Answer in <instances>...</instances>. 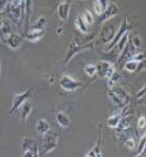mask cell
Here are the masks:
<instances>
[{
	"mask_svg": "<svg viewBox=\"0 0 146 157\" xmlns=\"http://www.w3.org/2000/svg\"><path fill=\"white\" fill-rule=\"evenodd\" d=\"M59 83H60L61 88L65 91H68V92H71V91H75L77 89H79V88L83 85V82H82V81H77L73 77H71V75H62V77L60 78Z\"/></svg>",
	"mask_w": 146,
	"mask_h": 157,
	"instance_id": "6",
	"label": "cell"
},
{
	"mask_svg": "<svg viewBox=\"0 0 146 157\" xmlns=\"http://www.w3.org/2000/svg\"><path fill=\"white\" fill-rule=\"evenodd\" d=\"M10 18L17 26H21L24 17V1H9L6 6Z\"/></svg>",
	"mask_w": 146,
	"mask_h": 157,
	"instance_id": "1",
	"label": "cell"
},
{
	"mask_svg": "<svg viewBox=\"0 0 146 157\" xmlns=\"http://www.w3.org/2000/svg\"><path fill=\"white\" fill-rule=\"evenodd\" d=\"M120 13L119 7L117 6V4L112 3V2L108 1V4L106 6V10L104 11V13L102 14V16H100L99 19V23H103V22L108 21L109 19L115 17L116 15H118Z\"/></svg>",
	"mask_w": 146,
	"mask_h": 157,
	"instance_id": "9",
	"label": "cell"
},
{
	"mask_svg": "<svg viewBox=\"0 0 146 157\" xmlns=\"http://www.w3.org/2000/svg\"><path fill=\"white\" fill-rule=\"evenodd\" d=\"M58 139L59 136L57 132L55 131L50 130L47 133H45L43 135L42 138V155L48 154L50 152H52L53 150H55L58 146Z\"/></svg>",
	"mask_w": 146,
	"mask_h": 157,
	"instance_id": "3",
	"label": "cell"
},
{
	"mask_svg": "<svg viewBox=\"0 0 146 157\" xmlns=\"http://www.w3.org/2000/svg\"><path fill=\"white\" fill-rule=\"evenodd\" d=\"M75 25L77 29H79V32H81L82 34H88V25L84 23V21L82 20L81 17H79V18L75 20Z\"/></svg>",
	"mask_w": 146,
	"mask_h": 157,
	"instance_id": "27",
	"label": "cell"
},
{
	"mask_svg": "<svg viewBox=\"0 0 146 157\" xmlns=\"http://www.w3.org/2000/svg\"><path fill=\"white\" fill-rule=\"evenodd\" d=\"M38 147H36L33 151H26V152H23L22 153V157H34V152L37 150Z\"/></svg>",
	"mask_w": 146,
	"mask_h": 157,
	"instance_id": "36",
	"label": "cell"
},
{
	"mask_svg": "<svg viewBox=\"0 0 146 157\" xmlns=\"http://www.w3.org/2000/svg\"><path fill=\"white\" fill-rule=\"evenodd\" d=\"M2 42H4V44H6L9 46V48L17 50L21 47L22 42H23V37L21 35L17 34V33H13L9 37H6Z\"/></svg>",
	"mask_w": 146,
	"mask_h": 157,
	"instance_id": "8",
	"label": "cell"
},
{
	"mask_svg": "<svg viewBox=\"0 0 146 157\" xmlns=\"http://www.w3.org/2000/svg\"><path fill=\"white\" fill-rule=\"evenodd\" d=\"M145 90H146V86L145 85H143L142 86V88L138 91L137 93H136V97H137L138 100H140L141 102H143L144 103V97H145Z\"/></svg>",
	"mask_w": 146,
	"mask_h": 157,
	"instance_id": "34",
	"label": "cell"
},
{
	"mask_svg": "<svg viewBox=\"0 0 146 157\" xmlns=\"http://www.w3.org/2000/svg\"><path fill=\"white\" fill-rule=\"evenodd\" d=\"M7 2L9 1H0V13H2L4 10H6Z\"/></svg>",
	"mask_w": 146,
	"mask_h": 157,
	"instance_id": "37",
	"label": "cell"
},
{
	"mask_svg": "<svg viewBox=\"0 0 146 157\" xmlns=\"http://www.w3.org/2000/svg\"><path fill=\"white\" fill-rule=\"evenodd\" d=\"M13 34V29L12 25L9 21H4L3 20V25L0 27V40L3 41L6 37H9L10 35Z\"/></svg>",
	"mask_w": 146,
	"mask_h": 157,
	"instance_id": "21",
	"label": "cell"
},
{
	"mask_svg": "<svg viewBox=\"0 0 146 157\" xmlns=\"http://www.w3.org/2000/svg\"><path fill=\"white\" fill-rule=\"evenodd\" d=\"M115 34H116V29H115V25L112 23L111 21L104 22L103 26L101 29V40L104 44H108L111 41L114 39Z\"/></svg>",
	"mask_w": 146,
	"mask_h": 157,
	"instance_id": "7",
	"label": "cell"
},
{
	"mask_svg": "<svg viewBox=\"0 0 146 157\" xmlns=\"http://www.w3.org/2000/svg\"><path fill=\"white\" fill-rule=\"evenodd\" d=\"M93 48H94V41L84 43V44H79L76 40H71L70 46H68V49L66 50L65 59L63 61V64L64 65L67 64L78 52H83V50H87V49L91 50Z\"/></svg>",
	"mask_w": 146,
	"mask_h": 157,
	"instance_id": "2",
	"label": "cell"
},
{
	"mask_svg": "<svg viewBox=\"0 0 146 157\" xmlns=\"http://www.w3.org/2000/svg\"><path fill=\"white\" fill-rule=\"evenodd\" d=\"M32 110H33V106L30 105L29 102H25L23 105L21 106V118L24 121L27 120V117H29V115L30 114Z\"/></svg>",
	"mask_w": 146,
	"mask_h": 157,
	"instance_id": "24",
	"label": "cell"
},
{
	"mask_svg": "<svg viewBox=\"0 0 146 157\" xmlns=\"http://www.w3.org/2000/svg\"><path fill=\"white\" fill-rule=\"evenodd\" d=\"M62 33H63V29H62V27H59V29H57V34L58 35H61Z\"/></svg>",
	"mask_w": 146,
	"mask_h": 157,
	"instance_id": "38",
	"label": "cell"
},
{
	"mask_svg": "<svg viewBox=\"0 0 146 157\" xmlns=\"http://www.w3.org/2000/svg\"><path fill=\"white\" fill-rule=\"evenodd\" d=\"M145 139H146V134L144 133L141 136V139L138 144V154L142 153L143 151H145Z\"/></svg>",
	"mask_w": 146,
	"mask_h": 157,
	"instance_id": "33",
	"label": "cell"
},
{
	"mask_svg": "<svg viewBox=\"0 0 146 157\" xmlns=\"http://www.w3.org/2000/svg\"><path fill=\"white\" fill-rule=\"evenodd\" d=\"M128 38H129V32L126 33V34L123 36L121 39H120V41L117 43V45L115 47H117L118 48V52H120V55H121V52L124 50V48L126 47L127 43H128Z\"/></svg>",
	"mask_w": 146,
	"mask_h": 157,
	"instance_id": "25",
	"label": "cell"
},
{
	"mask_svg": "<svg viewBox=\"0 0 146 157\" xmlns=\"http://www.w3.org/2000/svg\"><path fill=\"white\" fill-rule=\"evenodd\" d=\"M81 18L86 25H91V24L94 23V16L89 11H84Z\"/></svg>",
	"mask_w": 146,
	"mask_h": 157,
	"instance_id": "29",
	"label": "cell"
},
{
	"mask_svg": "<svg viewBox=\"0 0 146 157\" xmlns=\"http://www.w3.org/2000/svg\"><path fill=\"white\" fill-rule=\"evenodd\" d=\"M71 3L70 1H62L58 4L57 6V14L61 21H66L70 16Z\"/></svg>",
	"mask_w": 146,
	"mask_h": 157,
	"instance_id": "12",
	"label": "cell"
},
{
	"mask_svg": "<svg viewBox=\"0 0 146 157\" xmlns=\"http://www.w3.org/2000/svg\"><path fill=\"white\" fill-rule=\"evenodd\" d=\"M45 24H47V19L43 16H41L37 19V21L32 25V30H44Z\"/></svg>",
	"mask_w": 146,
	"mask_h": 157,
	"instance_id": "26",
	"label": "cell"
},
{
	"mask_svg": "<svg viewBox=\"0 0 146 157\" xmlns=\"http://www.w3.org/2000/svg\"><path fill=\"white\" fill-rule=\"evenodd\" d=\"M56 121H57L58 125L62 128H68L71 126V118L63 111H59L56 114Z\"/></svg>",
	"mask_w": 146,
	"mask_h": 157,
	"instance_id": "16",
	"label": "cell"
},
{
	"mask_svg": "<svg viewBox=\"0 0 146 157\" xmlns=\"http://www.w3.org/2000/svg\"><path fill=\"white\" fill-rule=\"evenodd\" d=\"M136 157H145V151H143L142 153H140V154H138Z\"/></svg>",
	"mask_w": 146,
	"mask_h": 157,
	"instance_id": "40",
	"label": "cell"
},
{
	"mask_svg": "<svg viewBox=\"0 0 146 157\" xmlns=\"http://www.w3.org/2000/svg\"><path fill=\"white\" fill-rule=\"evenodd\" d=\"M32 1H24V33L26 34L27 29L30 27V11H32Z\"/></svg>",
	"mask_w": 146,
	"mask_h": 157,
	"instance_id": "17",
	"label": "cell"
},
{
	"mask_svg": "<svg viewBox=\"0 0 146 157\" xmlns=\"http://www.w3.org/2000/svg\"><path fill=\"white\" fill-rule=\"evenodd\" d=\"M112 89L114 90L115 92H116L117 94L122 98V101L124 102L125 105L129 106V104H130V98H129V94L127 93V91H125L122 87H112Z\"/></svg>",
	"mask_w": 146,
	"mask_h": 157,
	"instance_id": "23",
	"label": "cell"
},
{
	"mask_svg": "<svg viewBox=\"0 0 146 157\" xmlns=\"http://www.w3.org/2000/svg\"><path fill=\"white\" fill-rule=\"evenodd\" d=\"M138 66H139V62H136V61L132 60H127L124 64V69L128 72H136L138 69Z\"/></svg>",
	"mask_w": 146,
	"mask_h": 157,
	"instance_id": "28",
	"label": "cell"
},
{
	"mask_svg": "<svg viewBox=\"0 0 146 157\" xmlns=\"http://www.w3.org/2000/svg\"><path fill=\"white\" fill-rule=\"evenodd\" d=\"M145 125H146V120L144 116H140L138 118V127L140 129H144L145 128Z\"/></svg>",
	"mask_w": 146,
	"mask_h": 157,
	"instance_id": "35",
	"label": "cell"
},
{
	"mask_svg": "<svg viewBox=\"0 0 146 157\" xmlns=\"http://www.w3.org/2000/svg\"><path fill=\"white\" fill-rule=\"evenodd\" d=\"M84 72L88 75V77H94L97 75V67L94 64H87L84 66Z\"/></svg>",
	"mask_w": 146,
	"mask_h": 157,
	"instance_id": "30",
	"label": "cell"
},
{
	"mask_svg": "<svg viewBox=\"0 0 146 157\" xmlns=\"http://www.w3.org/2000/svg\"><path fill=\"white\" fill-rule=\"evenodd\" d=\"M108 4V1H103V0H97V1L93 2L94 6V12L96 15L98 16H102V14L104 13V11L106 10V6Z\"/></svg>",
	"mask_w": 146,
	"mask_h": 157,
	"instance_id": "19",
	"label": "cell"
},
{
	"mask_svg": "<svg viewBox=\"0 0 146 157\" xmlns=\"http://www.w3.org/2000/svg\"><path fill=\"white\" fill-rule=\"evenodd\" d=\"M107 95H108L109 100L112 101V103L114 104V106L117 109H119V111L123 110L125 107H128L124 104V102L122 101V98L117 94L112 89H107Z\"/></svg>",
	"mask_w": 146,
	"mask_h": 157,
	"instance_id": "14",
	"label": "cell"
},
{
	"mask_svg": "<svg viewBox=\"0 0 146 157\" xmlns=\"http://www.w3.org/2000/svg\"><path fill=\"white\" fill-rule=\"evenodd\" d=\"M130 60L136 61V62H142L145 60V52L143 50H138L136 54L130 58Z\"/></svg>",
	"mask_w": 146,
	"mask_h": 157,
	"instance_id": "32",
	"label": "cell"
},
{
	"mask_svg": "<svg viewBox=\"0 0 146 157\" xmlns=\"http://www.w3.org/2000/svg\"><path fill=\"white\" fill-rule=\"evenodd\" d=\"M112 63L109 62V61H105V60H101L98 62V64L96 65L97 67V75H99L100 78H105L108 69L112 66Z\"/></svg>",
	"mask_w": 146,
	"mask_h": 157,
	"instance_id": "15",
	"label": "cell"
},
{
	"mask_svg": "<svg viewBox=\"0 0 146 157\" xmlns=\"http://www.w3.org/2000/svg\"><path fill=\"white\" fill-rule=\"evenodd\" d=\"M130 124H132V115H128V114L123 115L121 121H119V124H118V126L116 127L117 136L128 132V130L130 128Z\"/></svg>",
	"mask_w": 146,
	"mask_h": 157,
	"instance_id": "11",
	"label": "cell"
},
{
	"mask_svg": "<svg viewBox=\"0 0 146 157\" xmlns=\"http://www.w3.org/2000/svg\"><path fill=\"white\" fill-rule=\"evenodd\" d=\"M32 93H33V87H30L29 89L25 90L24 92L15 94L12 100V108H11V110H10V114L13 115L25 102H27V100L30 98Z\"/></svg>",
	"mask_w": 146,
	"mask_h": 157,
	"instance_id": "5",
	"label": "cell"
},
{
	"mask_svg": "<svg viewBox=\"0 0 146 157\" xmlns=\"http://www.w3.org/2000/svg\"><path fill=\"white\" fill-rule=\"evenodd\" d=\"M34 157H40L39 156V150H38V149L34 152Z\"/></svg>",
	"mask_w": 146,
	"mask_h": 157,
	"instance_id": "39",
	"label": "cell"
},
{
	"mask_svg": "<svg viewBox=\"0 0 146 157\" xmlns=\"http://www.w3.org/2000/svg\"><path fill=\"white\" fill-rule=\"evenodd\" d=\"M130 44L132 45V47H134L135 49L139 50V48L141 47V44H142V41H141V37H140V35H135V36L132 37V42H130Z\"/></svg>",
	"mask_w": 146,
	"mask_h": 157,
	"instance_id": "31",
	"label": "cell"
},
{
	"mask_svg": "<svg viewBox=\"0 0 146 157\" xmlns=\"http://www.w3.org/2000/svg\"><path fill=\"white\" fill-rule=\"evenodd\" d=\"M21 146H22V151L23 152L33 151L36 147H38L37 144H36L32 138L27 137V136H23V137H22Z\"/></svg>",
	"mask_w": 146,
	"mask_h": 157,
	"instance_id": "20",
	"label": "cell"
},
{
	"mask_svg": "<svg viewBox=\"0 0 146 157\" xmlns=\"http://www.w3.org/2000/svg\"><path fill=\"white\" fill-rule=\"evenodd\" d=\"M129 107V106H128ZM128 107H125L123 110L121 111H118L117 113H115V114H112L109 116L108 118H107L106 121V124L107 126H108L109 128H112V129H116V127L118 126V124H119V121H121V118L123 117V115L127 114V110H128Z\"/></svg>",
	"mask_w": 146,
	"mask_h": 157,
	"instance_id": "13",
	"label": "cell"
},
{
	"mask_svg": "<svg viewBox=\"0 0 146 157\" xmlns=\"http://www.w3.org/2000/svg\"><path fill=\"white\" fill-rule=\"evenodd\" d=\"M102 126L99 127V132H98V136H97L96 139V144L91 150L88 151V153L86 154V157H103L102 155Z\"/></svg>",
	"mask_w": 146,
	"mask_h": 157,
	"instance_id": "10",
	"label": "cell"
},
{
	"mask_svg": "<svg viewBox=\"0 0 146 157\" xmlns=\"http://www.w3.org/2000/svg\"><path fill=\"white\" fill-rule=\"evenodd\" d=\"M132 27V25L128 22V18H127V17H124L122 23L120 24L119 29H118V30H116V34H115L114 39L112 40L111 43H108V44H107V46H106V48H105L107 52L114 49L115 46L117 45V43L120 41V39H121V38L124 36L126 33L130 32Z\"/></svg>",
	"mask_w": 146,
	"mask_h": 157,
	"instance_id": "4",
	"label": "cell"
},
{
	"mask_svg": "<svg viewBox=\"0 0 146 157\" xmlns=\"http://www.w3.org/2000/svg\"><path fill=\"white\" fill-rule=\"evenodd\" d=\"M0 78H1V64H0Z\"/></svg>",
	"mask_w": 146,
	"mask_h": 157,
	"instance_id": "41",
	"label": "cell"
},
{
	"mask_svg": "<svg viewBox=\"0 0 146 157\" xmlns=\"http://www.w3.org/2000/svg\"><path fill=\"white\" fill-rule=\"evenodd\" d=\"M45 35L44 30H30L24 35V38L29 40L30 42H37L40 39H42Z\"/></svg>",
	"mask_w": 146,
	"mask_h": 157,
	"instance_id": "18",
	"label": "cell"
},
{
	"mask_svg": "<svg viewBox=\"0 0 146 157\" xmlns=\"http://www.w3.org/2000/svg\"><path fill=\"white\" fill-rule=\"evenodd\" d=\"M36 130H37L38 133L44 135L45 133H47L51 130V126L47 121H45L44 118H41V120L38 121L37 125H36Z\"/></svg>",
	"mask_w": 146,
	"mask_h": 157,
	"instance_id": "22",
	"label": "cell"
}]
</instances>
